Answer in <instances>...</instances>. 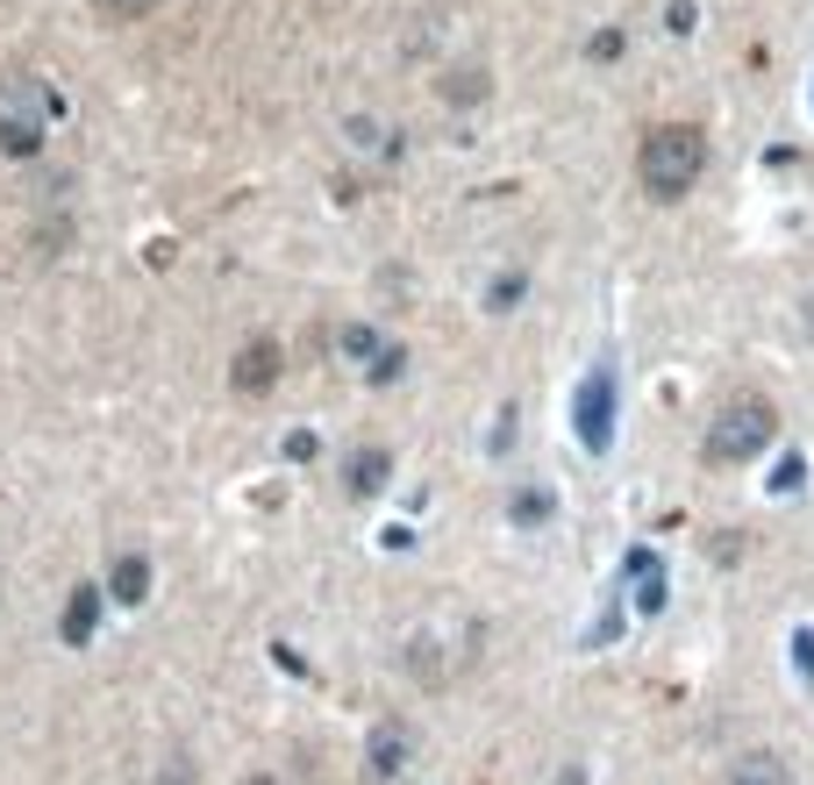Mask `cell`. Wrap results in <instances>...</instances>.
<instances>
[{"label":"cell","mask_w":814,"mask_h":785,"mask_svg":"<svg viewBox=\"0 0 814 785\" xmlns=\"http://www.w3.org/2000/svg\"><path fill=\"white\" fill-rule=\"evenodd\" d=\"M721 785H793V764L779 750H743V757L721 772Z\"/></svg>","instance_id":"obj_4"},{"label":"cell","mask_w":814,"mask_h":785,"mask_svg":"<svg viewBox=\"0 0 814 785\" xmlns=\"http://www.w3.org/2000/svg\"><path fill=\"white\" fill-rule=\"evenodd\" d=\"M807 329H814V308H807Z\"/></svg>","instance_id":"obj_11"},{"label":"cell","mask_w":814,"mask_h":785,"mask_svg":"<svg viewBox=\"0 0 814 785\" xmlns=\"http://www.w3.org/2000/svg\"><path fill=\"white\" fill-rule=\"evenodd\" d=\"M158 0H94V14H108V22H136V14H150Z\"/></svg>","instance_id":"obj_8"},{"label":"cell","mask_w":814,"mask_h":785,"mask_svg":"<svg viewBox=\"0 0 814 785\" xmlns=\"http://www.w3.org/2000/svg\"><path fill=\"white\" fill-rule=\"evenodd\" d=\"M400 764H407V735H400V729L372 735V778H394Z\"/></svg>","instance_id":"obj_6"},{"label":"cell","mask_w":814,"mask_h":785,"mask_svg":"<svg viewBox=\"0 0 814 785\" xmlns=\"http://www.w3.org/2000/svg\"><path fill=\"white\" fill-rule=\"evenodd\" d=\"M279 386V351L271 343H250L244 357H236V392H271Z\"/></svg>","instance_id":"obj_5"},{"label":"cell","mask_w":814,"mask_h":785,"mask_svg":"<svg viewBox=\"0 0 814 785\" xmlns=\"http://www.w3.org/2000/svg\"><path fill=\"white\" fill-rule=\"evenodd\" d=\"M115 593H122V600L150 593V564H143V557H122V564H115Z\"/></svg>","instance_id":"obj_7"},{"label":"cell","mask_w":814,"mask_h":785,"mask_svg":"<svg viewBox=\"0 0 814 785\" xmlns=\"http://www.w3.org/2000/svg\"><path fill=\"white\" fill-rule=\"evenodd\" d=\"M707 172V136L693 122H657L651 136L636 143V179L651 201H686Z\"/></svg>","instance_id":"obj_1"},{"label":"cell","mask_w":814,"mask_h":785,"mask_svg":"<svg viewBox=\"0 0 814 785\" xmlns=\"http://www.w3.org/2000/svg\"><path fill=\"white\" fill-rule=\"evenodd\" d=\"M43 129H51V94H43V79H29V72L0 79V158H29V150L43 143Z\"/></svg>","instance_id":"obj_3"},{"label":"cell","mask_w":814,"mask_h":785,"mask_svg":"<svg viewBox=\"0 0 814 785\" xmlns=\"http://www.w3.org/2000/svg\"><path fill=\"white\" fill-rule=\"evenodd\" d=\"M86 622H94V593H79V600H72V614H65V636H72V643H86Z\"/></svg>","instance_id":"obj_9"},{"label":"cell","mask_w":814,"mask_h":785,"mask_svg":"<svg viewBox=\"0 0 814 785\" xmlns=\"http://www.w3.org/2000/svg\"><path fill=\"white\" fill-rule=\"evenodd\" d=\"M372 478H386V450H379V458H372V450H365V458H357V472H351V486H357V493H365V486H372Z\"/></svg>","instance_id":"obj_10"},{"label":"cell","mask_w":814,"mask_h":785,"mask_svg":"<svg viewBox=\"0 0 814 785\" xmlns=\"http://www.w3.org/2000/svg\"><path fill=\"white\" fill-rule=\"evenodd\" d=\"M772 435H779V407L764 400V392H736L715 415V429H707L700 450H707V464H743V458H758Z\"/></svg>","instance_id":"obj_2"}]
</instances>
